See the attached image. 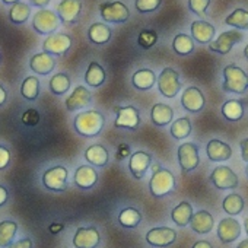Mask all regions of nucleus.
<instances>
[{"label":"nucleus","instance_id":"nucleus-1","mask_svg":"<svg viewBox=\"0 0 248 248\" xmlns=\"http://www.w3.org/2000/svg\"><path fill=\"white\" fill-rule=\"evenodd\" d=\"M105 124V117L96 109H86L75 115L73 129L82 138H95L98 136Z\"/></svg>","mask_w":248,"mask_h":248},{"label":"nucleus","instance_id":"nucleus-2","mask_svg":"<svg viewBox=\"0 0 248 248\" xmlns=\"http://www.w3.org/2000/svg\"><path fill=\"white\" fill-rule=\"evenodd\" d=\"M223 92L242 95L248 89V75L236 64H228L223 67Z\"/></svg>","mask_w":248,"mask_h":248},{"label":"nucleus","instance_id":"nucleus-3","mask_svg":"<svg viewBox=\"0 0 248 248\" xmlns=\"http://www.w3.org/2000/svg\"><path fill=\"white\" fill-rule=\"evenodd\" d=\"M62 25V21L57 15L56 11H51L48 8L46 9H38L31 19V27L32 30L43 37H48L53 35L59 31Z\"/></svg>","mask_w":248,"mask_h":248},{"label":"nucleus","instance_id":"nucleus-4","mask_svg":"<svg viewBox=\"0 0 248 248\" xmlns=\"http://www.w3.org/2000/svg\"><path fill=\"white\" fill-rule=\"evenodd\" d=\"M41 183L43 187L48 191H66L69 186V170L64 165H53L43 172Z\"/></svg>","mask_w":248,"mask_h":248},{"label":"nucleus","instance_id":"nucleus-5","mask_svg":"<svg viewBox=\"0 0 248 248\" xmlns=\"http://www.w3.org/2000/svg\"><path fill=\"white\" fill-rule=\"evenodd\" d=\"M175 188V177L167 168H158L154 171L149 181V191L154 197H165Z\"/></svg>","mask_w":248,"mask_h":248},{"label":"nucleus","instance_id":"nucleus-6","mask_svg":"<svg viewBox=\"0 0 248 248\" xmlns=\"http://www.w3.org/2000/svg\"><path fill=\"white\" fill-rule=\"evenodd\" d=\"M73 46V38L67 32H56L53 35H48L44 38L41 47L43 51L54 56V57H63L66 56Z\"/></svg>","mask_w":248,"mask_h":248},{"label":"nucleus","instance_id":"nucleus-7","mask_svg":"<svg viewBox=\"0 0 248 248\" xmlns=\"http://www.w3.org/2000/svg\"><path fill=\"white\" fill-rule=\"evenodd\" d=\"M99 15L107 24H124L130 18V11L123 2H102L99 5Z\"/></svg>","mask_w":248,"mask_h":248},{"label":"nucleus","instance_id":"nucleus-8","mask_svg":"<svg viewBox=\"0 0 248 248\" xmlns=\"http://www.w3.org/2000/svg\"><path fill=\"white\" fill-rule=\"evenodd\" d=\"M158 91L161 92L162 96L165 98H175L177 93L181 89V82H180V75L175 69L172 67H165L158 76Z\"/></svg>","mask_w":248,"mask_h":248},{"label":"nucleus","instance_id":"nucleus-9","mask_svg":"<svg viewBox=\"0 0 248 248\" xmlns=\"http://www.w3.org/2000/svg\"><path fill=\"white\" fill-rule=\"evenodd\" d=\"M114 109L117 111V118L114 121V126L117 129H127V130H133V132L138 130V127L140 126V114L136 107L115 105Z\"/></svg>","mask_w":248,"mask_h":248},{"label":"nucleus","instance_id":"nucleus-10","mask_svg":"<svg viewBox=\"0 0 248 248\" xmlns=\"http://www.w3.org/2000/svg\"><path fill=\"white\" fill-rule=\"evenodd\" d=\"M82 9V0H60L56 8V12L62 21V25H75L80 19Z\"/></svg>","mask_w":248,"mask_h":248},{"label":"nucleus","instance_id":"nucleus-11","mask_svg":"<svg viewBox=\"0 0 248 248\" xmlns=\"http://www.w3.org/2000/svg\"><path fill=\"white\" fill-rule=\"evenodd\" d=\"M57 66V60L54 56L46 53V51H38L32 54L28 60V67L31 69L32 73L37 76H48L54 72Z\"/></svg>","mask_w":248,"mask_h":248},{"label":"nucleus","instance_id":"nucleus-12","mask_svg":"<svg viewBox=\"0 0 248 248\" xmlns=\"http://www.w3.org/2000/svg\"><path fill=\"white\" fill-rule=\"evenodd\" d=\"M242 38H244V35L238 30L225 31L215 41H212L209 44V50L212 53H217V54L225 56V54L231 53V50L233 48V46L238 44V43H241Z\"/></svg>","mask_w":248,"mask_h":248},{"label":"nucleus","instance_id":"nucleus-13","mask_svg":"<svg viewBox=\"0 0 248 248\" xmlns=\"http://www.w3.org/2000/svg\"><path fill=\"white\" fill-rule=\"evenodd\" d=\"M177 156H178V164L181 167V170L184 172H191L194 171L199 164H200V158H199V148L194 143H183L178 146L177 149Z\"/></svg>","mask_w":248,"mask_h":248},{"label":"nucleus","instance_id":"nucleus-14","mask_svg":"<svg viewBox=\"0 0 248 248\" xmlns=\"http://www.w3.org/2000/svg\"><path fill=\"white\" fill-rule=\"evenodd\" d=\"M209 178L217 190H232L238 187V175L226 165L216 167Z\"/></svg>","mask_w":248,"mask_h":248},{"label":"nucleus","instance_id":"nucleus-15","mask_svg":"<svg viewBox=\"0 0 248 248\" xmlns=\"http://www.w3.org/2000/svg\"><path fill=\"white\" fill-rule=\"evenodd\" d=\"M99 242H101V235L95 226L78 228L72 239L75 248H96Z\"/></svg>","mask_w":248,"mask_h":248},{"label":"nucleus","instance_id":"nucleus-16","mask_svg":"<svg viewBox=\"0 0 248 248\" xmlns=\"http://www.w3.org/2000/svg\"><path fill=\"white\" fill-rule=\"evenodd\" d=\"M92 104V93L91 91L83 86V85H78L72 93L66 98L64 101V105H66V109L69 112H75V111H79L82 108H86Z\"/></svg>","mask_w":248,"mask_h":248},{"label":"nucleus","instance_id":"nucleus-17","mask_svg":"<svg viewBox=\"0 0 248 248\" xmlns=\"http://www.w3.org/2000/svg\"><path fill=\"white\" fill-rule=\"evenodd\" d=\"M175 239H177V231L172 228H168V226L152 228L146 233V242L149 245L158 247V248L170 247L171 244H174Z\"/></svg>","mask_w":248,"mask_h":248},{"label":"nucleus","instance_id":"nucleus-18","mask_svg":"<svg viewBox=\"0 0 248 248\" xmlns=\"http://www.w3.org/2000/svg\"><path fill=\"white\" fill-rule=\"evenodd\" d=\"M181 105L188 112H200L206 105L204 93L197 86H188L181 95Z\"/></svg>","mask_w":248,"mask_h":248},{"label":"nucleus","instance_id":"nucleus-19","mask_svg":"<svg viewBox=\"0 0 248 248\" xmlns=\"http://www.w3.org/2000/svg\"><path fill=\"white\" fill-rule=\"evenodd\" d=\"M98 183V172L92 165H80L73 174V184L80 190H91Z\"/></svg>","mask_w":248,"mask_h":248},{"label":"nucleus","instance_id":"nucleus-20","mask_svg":"<svg viewBox=\"0 0 248 248\" xmlns=\"http://www.w3.org/2000/svg\"><path fill=\"white\" fill-rule=\"evenodd\" d=\"M190 32H191V38L196 43H199V44H210L213 41V38H215L216 30L210 22L199 19V21L191 22Z\"/></svg>","mask_w":248,"mask_h":248},{"label":"nucleus","instance_id":"nucleus-21","mask_svg":"<svg viewBox=\"0 0 248 248\" xmlns=\"http://www.w3.org/2000/svg\"><path fill=\"white\" fill-rule=\"evenodd\" d=\"M241 235V225L233 217H225L217 225V238L223 244H231Z\"/></svg>","mask_w":248,"mask_h":248},{"label":"nucleus","instance_id":"nucleus-22","mask_svg":"<svg viewBox=\"0 0 248 248\" xmlns=\"http://www.w3.org/2000/svg\"><path fill=\"white\" fill-rule=\"evenodd\" d=\"M151 165H152V156L143 151L135 152L129 159V170L136 180L143 178Z\"/></svg>","mask_w":248,"mask_h":248},{"label":"nucleus","instance_id":"nucleus-23","mask_svg":"<svg viewBox=\"0 0 248 248\" xmlns=\"http://www.w3.org/2000/svg\"><path fill=\"white\" fill-rule=\"evenodd\" d=\"M206 154H207V158L212 162H223V161H228L232 156V149L226 142L212 139L206 145Z\"/></svg>","mask_w":248,"mask_h":248},{"label":"nucleus","instance_id":"nucleus-24","mask_svg":"<svg viewBox=\"0 0 248 248\" xmlns=\"http://www.w3.org/2000/svg\"><path fill=\"white\" fill-rule=\"evenodd\" d=\"M88 40L95 46H105L112 37V30L104 22H93L88 28Z\"/></svg>","mask_w":248,"mask_h":248},{"label":"nucleus","instance_id":"nucleus-25","mask_svg":"<svg viewBox=\"0 0 248 248\" xmlns=\"http://www.w3.org/2000/svg\"><path fill=\"white\" fill-rule=\"evenodd\" d=\"M83 158H85V161L89 165L98 167V168L107 167V164L109 161V155H108L107 148H104L99 143H95V145L88 146L86 151H85V154H83Z\"/></svg>","mask_w":248,"mask_h":248},{"label":"nucleus","instance_id":"nucleus-26","mask_svg":"<svg viewBox=\"0 0 248 248\" xmlns=\"http://www.w3.org/2000/svg\"><path fill=\"white\" fill-rule=\"evenodd\" d=\"M32 6L27 2H19L15 3L14 6H11L8 9V19L12 25H25L32 15Z\"/></svg>","mask_w":248,"mask_h":248},{"label":"nucleus","instance_id":"nucleus-27","mask_svg":"<svg viewBox=\"0 0 248 248\" xmlns=\"http://www.w3.org/2000/svg\"><path fill=\"white\" fill-rule=\"evenodd\" d=\"M19 92H21V96L25 101H30V102L37 101L38 96H40V92H41L40 78L35 76V75H28L27 78H24V80L21 83V88H19Z\"/></svg>","mask_w":248,"mask_h":248},{"label":"nucleus","instance_id":"nucleus-28","mask_svg":"<svg viewBox=\"0 0 248 248\" xmlns=\"http://www.w3.org/2000/svg\"><path fill=\"white\" fill-rule=\"evenodd\" d=\"M19 225L16 220L5 219L0 220V248H9L16 239Z\"/></svg>","mask_w":248,"mask_h":248},{"label":"nucleus","instance_id":"nucleus-29","mask_svg":"<svg viewBox=\"0 0 248 248\" xmlns=\"http://www.w3.org/2000/svg\"><path fill=\"white\" fill-rule=\"evenodd\" d=\"M83 80L91 88H99V86H102L105 83V80H107L105 69L98 62H91L88 64L86 72H85Z\"/></svg>","mask_w":248,"mask_h":248},{"label":"nucleus","instance_id":"nucleus-30","mask_svg":"<svg viewBox=\"0 0 248 248\" xmlns=\"http://www.w3.org/2000/svg\"><path fill=\"white\" fill-rule=\"evenodd\" d=\"M158 82V78L152 69H139L132 76V85L138 91H149Z\"/></svg>","mask_w":248,"mask_h":248},{"label":"nucleus","instance_id":"nucleus-31","mask_svg":"<svg viewBox=\"0 0 248 248\" xmlns=\"http://www.w3.org/2000/svg\"><path fill=\"white\" fill-rule=\"evenodd\" d=\"M174 118V109L167 105V104H162V102H158L152 107V111H151V120L155 126L158 127H165L168 124L172 121Z\"/></svg>","mask_w":248,"mask_h":248},{"label":"nucleus","instance_id":"nucleus-32","mask_svg":"<svg viewBox=\"0 0 248 248\" xmlns=\"http://www.w3.org/2000/svg\"><path fill=\"white\" fill-rule=\"evenodd\" d=\"M215 219L207 210H199L193 215L190 226L196 233H209L213 229Z\"/></svg>","mask_w":248,"mask_h":248},{"label":"nucleus","instance_id":"nucleus-33","mask_svg":"<svg viewBox=\"0 0 248 248\" xmlns=\"http://www.w3.org/2000/svg\"><path fill=\"white\" fill-rule=\"evenodd\" d=\"M70 86H72V79H70L69 73H66V72H59V73L53 75L48 80V89L56 96H62L66 92H69Z\"/></svg>","mask_w":248,"mask_h":248},{"label":"nucleus","instance_id":"nucleus-34","mask_svg":"<svg viewBox=\"0 0 248 248\" xmlns=\"http://www.w3.org/2000/svg\"><path fill=\"white\" fill-rule=\"evenodd\" d=\"M193 206L188 202H181L180 204H177L172 212H171V219L177 226H187L191 222L193 217Z\"/></svg>","mask_w":248,"mask_h":248},{"label":"nucleus","instance_id":"nucleus-35","mask_svg":"<svg viewBox=\"0 0 248 248\" xmlns=\"http://www.w3.org/2000/svg\"><path fill=\"white\" fill-rule=\"evenodd\" d=\"M194 40L188 34H177L172 40V50L178 56H188L194 51Z\"/></svg>","mask_w":248,"mask_h":248},{"label":"nucleus","instance_id":"nucleus-36","mask_svg":"<svg viewBox=\"0 0 248 248\" xmlns=\"http://www.w3.org/2000/svg\"><path fill=\"white\" fill-rule=\"evenodd\" d=\"M142 222V213L135 207H126L118 213V223L124 228L135 229Z\"/></svg>","mask_w":248,"mask_h":248},{"label":"nucleus","instance_id":"nucleus-37","mask_svg":"<svg viewBox=\"0 0 248 248\" xmlns=\"http://www.w3.org/2000/svg\"><path fill=\"white\" fill-rule=\"evenodd\" d=\"M222 115L228 121H239L244 117V105L239 99H228L222 105Z\"/></svg>","mask_w":248,"mask_h":248},{"label":"nucleus","instance_id":"nucleus-38","mask_svg":"<svg viewBox=\"0 0 248 248\" xmlns=\"http://www.w3.org/2000/svg\"><path fill=\"white\" fill-rule=\"evenodd\" d=\"M225 24L232 27L233 30H248V11L238 8L235 11H232L226 18H225Z\"/></svg>","mask_w":248,"mask_h":248},{"label":"nucleus","instance_id":"nucleus-39","mask_svg":"<svg viewBox=\"0 0 248 248\" xmlns=\"http://www.w3.org/2000/svg\"><path fill=\"white\" fill-rule=\"evenodd\" d=\"M191 121L188 117H181L178 120H175L172 124H171V136L177 140H181V139H187L190 135H191Z\"/></svg>","mask_w":248,"mask_h":248},{"label":"nucleus","instance_id":"nucleus-40","mask_svg":"<svg viewBox=\"0 0 248 248\" xmlns=\"http://www.w3.org/2000/svg\"><path fill=\"white\" fill-rule=\"evenodd\" d=\"M222 207L229 216H236L244 210V200H242V197L239 194L231 193L223 199Z\"/></svg>","mask_w":248,"mask_h":248},{"label":"nucleus","instance_id":"nucleus-41","mask_svg":"<svg viewBox=\"0 0 248 248\" xmlns=\"http://www.w3.org/2000/svg\"><path fill=\"white\" fill-rule=\"evenodd\" d=\"M156 43H158V34H156V31H154V30H143V31L139 34L138 44H139L143 50L152 48Z\"/></svg>","mask_w":248,"mask_h":248},{"label":"nucleus","instance_id":"nucleus-42","mask_svg":"<svg viewBox=\"0 0 248 248\" xmlns=\"http://www.w3.org/2000/svg\"><path fill=\"white\" fill-rule=\"evenodd\" d=\"M162 0H135V8L139 14H152L158 11Z\"/></svg>","mask_w":248,"mask_h":248},{"label":"nucleus","instance_id":"nucleus-43","mask_svg":"<svg viewBox=\"0 0 248 248\" xmlns=\"http://www.w3.org/2000/svg\"><path fill=\"white\" fill-rule=\"evenodd\" d=\"M210 2L212 0H188V11H191L194 15L203 18L207 15Z\"/></svg>","mask_w":248,"mask_h":248},{"label":"nucleus","instance_id":"nucleus-44","mask_svg":"<svg viewBox=\"0 0 248 248\" xmlns=\"http://www.w3.org/2000/svg\"><path fill=\"white\" fill-rule=\"evenodd\" d=\"M12 164V152L9 146L0 143V171H6Z\"/></svg>","mask_w":248,"mask_h":248},{"label":"nucleus","instance_id":"nucleus-45","mask_svg":"<svg viewBox=\"0 0 248 248\" xmlns=\"http://www.w3.org/2000/svg\"><path fill=\"white\" fill-rule=\"evenodd\" d=\"M9 248H34V241L30 236H24L16 239Z\"/></svg>","mask_w":248,"mask_h":248},{"label":"nucleus","instance_id":"nucleus-46","mask_svg":"<svg viewBox=\"0 0 248 248\" xmlns=\"http://www.w3.org/2000/svg\"><path fill=\"white\" fill-rule=\"evenodd\" d=\"M9 197H11V191L6 186L0 184V207H3L8 204L9 202Z\"/></svg>","mask_w":248,"mask_h":248},{"label":"nucleus","instance_id":"nucleus-47","mask_svg":"<svg viewBox=\"0 0 248 248\" xmlns=\"http://www.w3.org/2000/svg\"><path fill=\"white\" fill-rule=\"evenodd\" d=\"M8 99H9V91L2 82H0V108L8 104Z\"/></svg>","mask_w":248,"mask_h":248},{"label":"nucleus","instance_id":"nucleus-48","mask_svg":"<svg viewBox=\"0 0 248 248\" xmlns=\"http://www.w3.org/2000/svg\"><path fill=\"white\" fill-rule=\"evenodd\" d=\"M50 2H51V0H28V3L32 8H37V9H46L50 5Z\"/></svg>","mask_w":248,"mask_h":248},{"label":"nucleus","instance_id":"nucleus-49","mask_svg":"<svg viewBox=\"0 0 248 248\" xmlns=\"http://www.w3.org/2000/svg\"><path fill=\"white\" fill-rule=\"evenodd\" d=\"M239 148H241V158L245 162H248V138L239 142Z\"/></svg>","mask_w":248,"mask_h":248},{"label":"nucleus","instance_id":"nucleus-50","mask_svg":"<svg viewBox=\"0 0 248 248\" xmlns=\"http://www.w3.org/2000/svg\"><path fill=\"white\" fill-rule=\"evenodd\" d=\"M191 248H213V247L209 241H197V242H194V245Z\"/></svg>","mask_w":248,"mask_h":248},{"label":"nucleus","instance_id":"nucleus-51","mask_svg":"<svg viewBox=\"0 0 248 248\" xmlns=\"http://www.w3.org/2000/svg\"><path fill=\"white\" fill-rule=\"evenodd\" d=\"M0 2H2L5 6H14L15 3H19V2H22V0H0Z\"/></svg>","mask_w":248,"mask_h":248},{"label":"nucleus","instance_id":"nucleus-52","mask_svg":"<svg viewBox=\"0 0 248 248\" xmlns=\"http://www.w3.org/2000/svg\"><path fill=\"white\" fill-rule=\"evenodd\" d=\"M236 248H248V239H244V241H241V242L236 245Z\"/></svg>","mask_w":248,"mask_h":248},{"label":"nucleus","instance_id":"nucleus-53","mask_svg":"<svg viewBox=\"0 0 248 248\" xmlns=\"http://www.w3.org/2000/svg\"><path fill=\"white\" fill-rule=\"evenodd\" d=\"M244 56H245V59L248 60V44L244 47Z\"/></svg>","mask_w":248,"mask_h":248},{"label":"nucleus","instance_id":"nucleus-54","mask_svg":"<svg viewBox=\"0 0 248 248\" xmlns=\"http://www.w3.org/2000/svg\"><path fill=\"white\" fill-rule=\"evenodd\" d=\"M244 228H245V232H247V235H248V217H247L245 222H244Z\"/></svg>","mask_w":248,"mask_h":248},{"label":"nucleus","instance_id":"nucleus-55","mask_svg":"<svg viewBox=\"0 0 248 248\" xmlns=\"http://www.w3.org/2000/svg\"><path fill=\"white\" fill-rule=\"evenodd\" d=\"M2 62H3V54H2V51H0V64H2Z\"/></svg>","mask_w":248,"mask_h":248},{"label":"nucleus","instance_id":"nucleus-56","mask_svg":"<svg viewBox=\"0 0 248 248\" xmlns=\"http://www.w3.org/2000/svg\"><path fill=\"white\" fill-rule=\"evenodd\" d=\"M245 172H247V177H248V164H247V168H245Z\"/></svg>","mask_w":248,"mask_h":248}]
</instances>
